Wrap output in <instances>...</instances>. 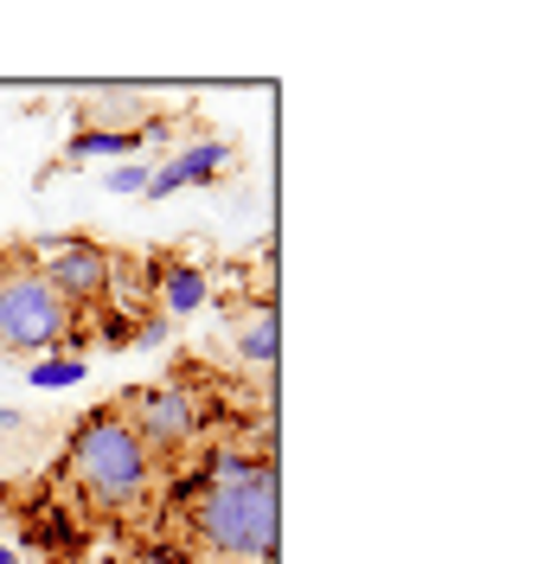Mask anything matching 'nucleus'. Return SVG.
Listing matches in <instances>:
<instances>
[{
	"instance_id": "nucleus-13",
	"label": "nucleus",
	"mask_w": 557,
	"mask_h": 564,
	"mask_svg": "<svg viewBox=\"0 0 557 564\" xmlns=\"http://www.w3.org/2000/svg\"><path fill=\"white\" fill-rule=\"evenodd\" d=\"M129 564H206L186 539H174V532H154V539H141L135 552H129Z\"/></svg>"
},
{
	"instance_id": "nucleus-4",
	"label": "nucleus",
	"mask_w": 557,
	"mask_h": 564,
	"mask_svg": "<svg viewBox=\"0 0 557 564\" xmlns=\"http://www.w3.org/2000/svg\"><path fill=\"white\" fill-rule=\"evenodd\" d=\"M109 411L135 430V443L154 456L161 475H174L179 462L199 449L206 436V417H199V398L179 386V379H161V386H129L109 398Z\"/></svg>"
},
{
	"instance_id": "nucleus-12",
	"label": "nucleus",
	"mask_w": 557,
	"mask_h": 564,
	"mask_svg": "<svg viewBox=\"0 0 557 564\" xmlns=\"http://www.w3.org/2000/svg\"><path fill=\"white\" fill-rule=\"evenodd\" d=\"M141 315H148V308H135V302H103V308H97V347L129 352L135 347V321Z\"/></svg>"
},
{
	"instance_id": "nucleus-1",
	"label": "nucleus",
	"mask_w": 557,
	"mask_h": 564,
	"mask_svg": "<svg viewBox=\"0 0 557 564\" xmlns=\"http://www.w3.org/2000/svg\"><path fill=\"white\" fill-rule=\"evenodd\" d=\"M154 500L167 507L174 539H186L206 564H276V456H250L244 443H206L179 462V475H167Z\"/></svg>"
},
{
	"instance_id": "nucleus-9",
	"label": "nucleus",
	"mask_w": 557,
	"mask_h": 564,
	"mask_svg": "<svg viewBox=\"0 0 557 564\" xmlns=\"http://www.w3.org/2000/svg\"><path fill=\"white\" fill-rule=\"evenodd\" d=\"M231 347H238V359L244 366H276V347H282V327H276V302L270 295H244V315H238V327H231Z\"/></svg>"
},
{
	"instance_id": "nucleus-16",
	"label": "nucleus",
	"mask_w": 557,
	"mask_h": 564,
	"mask_svg": "<svg viewBox=\"0 0 557 564\" xmlns=\"http://www.w3.org/2000/svg\"><path fill=\"white\" fill-rule=\"evenodd\" d=\"M26 430H33L26 411H7V404H0V436H26Z\"/></svg>"
},
{
	"instance_id": "nucleus-17",
	"label": "nucleus",
	"mask_w": 557,
	"mask_h": 564,
	"mask_svg": "<svg viewBox=\"0 0 557 564\" xmlns=\"http://www.w3.org/2000/svg\"><path fill=\"white\" fill-rule=\"evenodd\" d=\"M0 564H20V552H13V545H0Z\"/></svg>"
},
{
	"instance_id": "nucleus-5",
	"label": "nucleus",
	"mask_w": 557,
	"mask_h": 564,
	"mask_svg": "<svg viewBox=\"0 0 557 564\" xmlns=\"http://www.w3.org/2000/svg\"><path fill=\"white\" fill-rule=\"evenodd\" d=\"M33 257V270L58 295H65L77 315H97L109 302V289H116V263H122V250H109L103 238H90V231H65V238H33L26 245Z\"/></svg>"
},
{
	"instance_id": "nucleus-2",
	"label": "nucleus",
	"mask_w": 557,
	"mask_h": 564,
	"mask_svg": "<svg viewBox=\"0 0 557 564\" xmlns=\"http://www.w3.org/2000/svg\"><path fill=\"white\" fill-rule=\"evenodd\" d=\"M52 475H58L90 513H116V520L148 513L154 494H161V468H154V456L141 449L135 430L116 417L109 404H90L84 417L70 423L65 456H58Z\"/></svg>"
},
{
	"instance_id": "nucleus-14",
	"label": "nucleus",
	"mask_w": 557,
	"mask_h": 564,
	"mask_svg": "<svg viewBox=\"0 0 557 564\" xmlns=\"http://www.w3.org/2000/svg\"><path fill=\"white\" fill-rule=\"evenodd\" d=\"M103 186L109 193H141V186H148V161H116L103 174Z\"/></svg>"
},
{
	"instance_id": "nucleus-3",
	"label": "nucleus",
	"mask_w": 557,
	"mask_h": 564,
	"mask_svg": "<svg viewBox=\"0 0 557 564\" xmlns=\"http://www.w3.org/2000/svg\"><path fill=\"white\" fill-rule=\"evenodd\" d=\"M84 315L33 270L26 245H0V352H84Z\"/></svg>"
},
{
	"instance_id": "nucleus-10",
	"label": "nucleus",
	"mask_w": 557,
	"mask_h": 564,
	"mask_svg": "<svg viewBox=\"0 0 557 564\" xmlns=\"http://www.w3.org/2000/svg\"><path fill=\"white\" fill-rule=\"evenodd\" d=\"M141 148V135H103V129H70L58 167H84V161H129Z\"/></svg>"
},
{
	"instance_id": "nucleus-18",
	"label": "nucleus",
	"mask_w": 557,
	"mask_h": 564,
	"mask_svg": "<svg viewBox=\"0 0 557 564\" xmlns=\"http://www.w3.org/2000/svg\"><path fill=\"white\" fill-rule=\"evenodd\" d=\"M0 513H7V488H0Z\"/></svg>"
},
{
	"instance_id": "nucleus-6",
	"label": "nucleus",
	"mask_w": 557,
	"mask_h": 564,
	"mask_svg": "<svg viewBox=\"0 0 557 564\" xmlns=\"http://www.w3.org/2000/svg\"><path fill=\"white\" fill-rule=\"evenodd\" d=\"M231 161H238V148L225 135H193L186 148H167V154L148 167L141 199H174L179 186H211V180L231 174Z\"/></svg>"
},
{
	"instance_id": "nucleus-15",
	"label": "nucleus",
	"mask_w": 557,
	"mask_h": 564,
	"mask_svg": "<svg viewBox=\"0 0 557 564\" xmlns=\"http://www.w3.org/2000/svg\"><path fill=\"white\" fill-rule=\"evenodd\" d=\"M167 334H174V321L161 315V308H148L135 321V347H167Z\"/></svg>"
},
{
	"instance_id": "nucleus-11",
	"label": "nucleus",
	"mask_w": 557,
	"mask_h": 564,
	"mask_svg": "<svg viewBox=\"0 0 557 564\" xmlns=\"http://www.w3.org/2000/svg\"><path fill=\"white\" fill-rule=\"evenodd\" d=\"M84 372H90L84 352H45V359L26 366V386L33 391H70V386H84Z\"/></svg>"
},
{
	"instance_id": "nucleus-7",
	"label": "nucleus",
	"mask_w": 557,
	"mask_h": 564,
	"mask_svg": "<svg viewBox=\"0 0 557 564\" xmlns=\"http://www.w3.org/2000/svg\"><path fill=\"white\" fill-rule=\"evenodd\" d=\"M161 122V109L148 90H122V84H97L77 97V122L70 129H103V135H148Z\"/></svg>"
},
{
	"instance_id": "nucleus-8",
	"label": "nucleus",
	"mask_w": 557,
	"mask_h": 564,
	"mask_svg": "<svg viewBox=\"0 0 557 564\" xmlns=\"http://www.w3.org/2000/svg\"><path fill=\"white\" fill-rule=\"evenodd\" d=\"M211 302V270L199 257H167V250H154V308L167 321L179 315H199Z\"/></svg>"
}]
</instances>
